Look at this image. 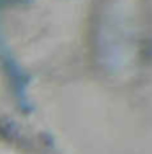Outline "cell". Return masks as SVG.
<instances>
[{
    "label": "cell",
    "mask_w": 152,
    "mask_h": 154,
    "mask_svg": "<svg viewBox=\"0 0 152 154\" xmlns=\"http://www.w3.org/2000/svg\"><path fill=\"white\" fill-rule=\"evenodd\" d=\"M0 154H32V151L21 138L0 129Z\"/></svg>",
    "instance_id": "1"
}]
</instances>
